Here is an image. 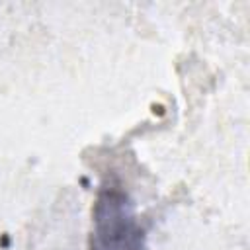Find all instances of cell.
<instances>
[{
	"mask_svg": "<svg viewBox=\"0 0 250 250\" xmlns=\"http://www.w3.org/2000/svg\"><path fill=\"white\" fill-rule=\"evenodd\" d=\"M88 250H148L135 203L115 184L100 188L96 195Z\"/></svg>",
	"mask_w": 250,
	"mask_h": 250,
	"instance_id": "1",
	"label": "cell"
}]
</instances>
